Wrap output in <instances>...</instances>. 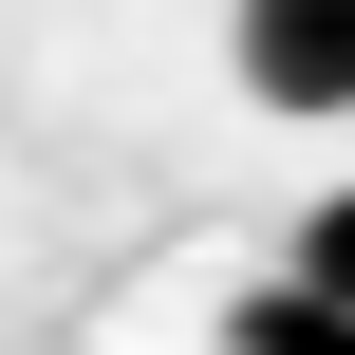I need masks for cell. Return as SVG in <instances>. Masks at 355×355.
<instances>
[{
  "instance_id": "3957f363",
  "label": "cell",
  "mask_w": 355,
  "mask_h": 355,
  "mask_svg": "<svg viewBox=\"0 0 355 355\" xmlns=\"http://www.w3.org/2000/svg\"><path fill=\"white\" fill-rule=\"evenodd\" d=\"M300 281H318V300H355V187H318V206H300Z\"/></svg>"
},
{
  "instance_id": "7a4b0ae2",
  "label": "cell",
  "mask_w": 355,
  "mask_h": 355,
  "mask_svg": "<svg viewBox=\"0 0 355 355\" xmlns=\"http://www.w3.org/2000/svg\"><path fill=\"white\" fill-rule=\"evenodd\" d=\"M225 355H355V300H318V281L281 262V281L243 300V337H225Z\"/></svg>"
},
{
  "instance_id": "6da1fadb",
  "label": "cell",
  "mask_w": 355,
  "mask_h": 355,
  "mask_svg": "<svg viewBox=\"0 0 355 355\" xmlns=\"http://www.w3.org/2000/svg\"><path fill=\"white\" fill-rule=\"evenodd\" d=\"M225 75H243L262 112L337 131L355 112V0H225Z\"/></svg>"
}]
</instances>
